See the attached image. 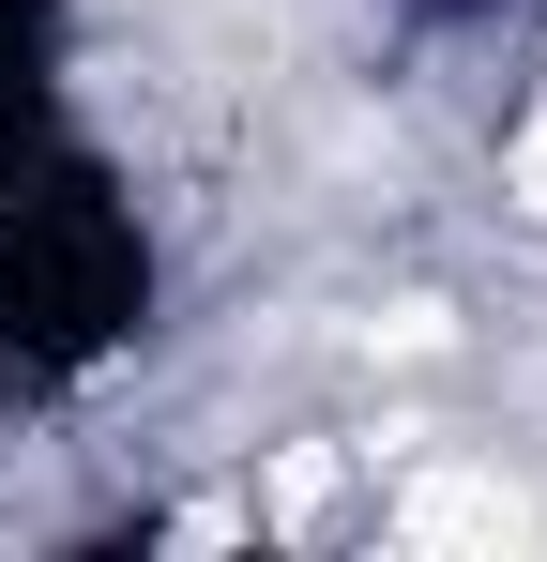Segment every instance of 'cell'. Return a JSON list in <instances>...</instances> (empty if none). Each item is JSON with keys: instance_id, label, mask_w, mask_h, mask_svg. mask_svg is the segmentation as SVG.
Instances as JSON below:
<instances>
[{"instance_id": "cell-1", "label": "cell", "mask_w": 547, "mask_h": 562, "mask_svg": "<svg viewBox=\"0 0 547 562\" xmlns=\"http://www.w3.org/2000/svg\"><path fill=\"white\" fill-rule=\"evenodd\" d=\"M502 213H517V228H547V77L517 92V122H502Z\"/></svg>"}]
</instances>
